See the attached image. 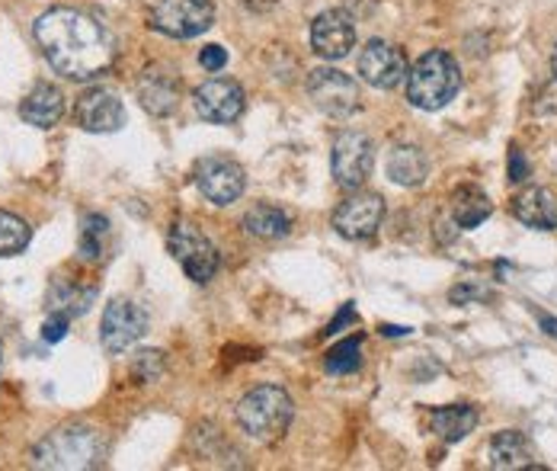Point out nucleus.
Returning <instances> with one entry per match:
<instances>
[{"instance_id":"1","label":"nucleus","mask_w":557,"mask_h":471,"mask_svg":"<svg viewBox=\"0 0 557 471\" xmlns=\"http://www.w3.org/2000/svg\"><path fill=\"white\" fill-rule=\"evenodd\" d=\"M33 36L49 64L71 80H94L115 59L110 29L74 7H55L42 13L33 26Z\"/></svg>"},{"instance_id":"2","label":"nucleus","mask_w":557,"mask_h":471,"mask_svg":"<svg viewBox=\"0 0 557 471\" xmlns=\"http://www.w3.org/2000/svg\"><path fill=\"white\" fill-rule=\"evenodd\" d=\"M107 439L100 430L74 423L52 430L36 449L33 466L36 469H100L107 462Z\"/></svg>"},{"instance_id":"3","label":"nucleus","mask_w":557,"mask_h":471,"mask_svg":"<svg viewBox=\"0 0 557 471\" xmlns=\"http://www.w3.org/2000/svg\"><path fill=\"white\" fill-rule=\"evenodd\" d=\"M458 90H461L458 61L451 59L448 52H443V49L426 52L423 59L407 71V100L417 110H426V113L443 110L446 103L455 100Z\"/></svg>"},{"instance_id":"4","label":"nucleus","mask_w":557,"mask_h":471,"mask_svg":"<svg viewBox=\"0 0 557 471\" xmlns=\"http://www.w3.org/2000/svg\"><path fill=\"white\" fill-rule=\"evenodd\" d=\"M295 417V405L285 388L278 385H257L237 405V423L257 443H276L288 433Z\"/></svg>"},{"instance_id":"5","label":"nucleus","mask_w":557,"mask_h":471,"mask_svg":"<svg viewBox=\"0 0 557 471\" xmlns=\"http://www.w3.org/2000/svg\"><path fill=\"white\" fill-rule=\"evenodd\" d=\"M168 247L173 253V260L183 267V273L193 280V283H209L219 267H222V257H219V247L202 235L193 222H173L168 235Z\"/></svg>"},{"instance_id":"6","label":"nucleus","mask_w":557,"mask_h":471,"mask_svg":"<svg viewBox=\"0 0 557 471\" xmlns=\"http://www.w3.org/2000/svg\"><path fill=\"white\" fill-rule=\"evenodd\" d=\"M215 23L212 0H158L151 7L148 26L168 39H196Z\"/></svg>"},{"instance_id":"7","label":"nucleus","mask_w":557,"mask_h":471,"mask_svg":"<svg viewBox=\"0 0 557 471\" xmlns=\"http://www.w3.org/2000/svg\"><path fill=\"white\" fill-rule=\"evenodd\" d=\"M331 168L339 189L356 193L366 179L372 177L375 168V145L362 132H343L336 135L334 151H331Z\"/></svg>"},{"instance_id":"8","label":"nucleus","mask_w":557,"mask_h":471,"mask_svg":"<svg viewBox=\"0 0 557 471\" xmlns=\"http://www.w3.org/2000/svg\"><path fill=\"white\" fill-rule=\"evenodd\" d=\"M308 94L314 100V107L321 113L334 119L352 116L359 110V84L346 74V71H336V67H318L308 74Z\"/></svg>"},{"instance_id":"9","label":"nucleus","mask_w":557,"mask_h":471,"mask_svg":"<svg viewBox=\"0 0 557 471\" xmlns=\"http://www.w3.org/2000/svg\"><path fill=\"white\" fill-rule=\"evenodd\" d=\"M148 334V314L128 301V298H112L103 311V324H100V340L110 354H125L128 347H135L141 337Z\"/></svg>"},{"instance_id":"10","label":"nucleus","mask_w":557,"mask_h":471,"mask_svg":"<svg viewBox=\"0 0 557 471\" xmlns=\"http://www.w3.org/2000/svg\"><path fill=\"white\" fill-rule=\"evenodd\" d=\"M385 222V199L379 193H352L334 212L336 235L346 240H366Z\"/></svg>"},{"instance_id":"11","label":"nucleus","mask_w":557,"mask_h":471,"mask_svg":"<svg viewBox=\"0 0 557 471\" xmlns=\"http://www.w3.org/2000/svg\"><path fill=\"white\" fill-rule=\"evenodd\" d=\"M196 186L199 193L212 202V206H231L240 199L247 177H244V168L231 158H202L199 168H196Z\"/></svg>"},{"instance_id":"12","label":"nucleus","mask_w":557,"mask_h":471,"mask_svg":"<svg viewBox=\"0 0 557 471\" xmlns=\"http://www.w3.org/2000/svg\"><path fill=\"white\" fill-rule=\"evenodd\" d=\"M193 100H196V113L206 122H215V125L237 122V119L244 116V107H247L244 87L237 80H231V77L206 80L202 87H196Z\"/></svg>"},{"instance_id":"13","label":"nucleus","mask_w":557,"mask_h":471,"mask_svg":"<svg viewBox=\"0 0 557 471\" xmlns=\"http://www.w3.org/2000/svg\"><path fill=\"white\" fill-rule=\"evenodd\" d=\"M359 77L375 90H394L407 80V59L397 46L385 39H372L359 52Z\"/></svg>"},{"instance_id":"14","label":"nucleus","mask_w":557,"mask_h":471,"mask_svg":"<svg viewBox=\"0 0 557 471\" xmlns=\"http://www.w3.org/2000/svg\"><path fill=\"white\" fill-rule=\"evenodd\" d=\"M74 122L84 132L110 135V132H119L125 125V107H122V100L112 90L94 87V90H84L77 97V103H74Z\"/></svg>"},{"instance_id":"15","label":"nucleus","mask_w":557,"mask_h":471,"mask_svg":"<svg viewBox=\"0 0 557 471\" xmlns=\"http://www.w3.org/2000/svg\"><path fill=\"white\" fill-rule=\"evenodd\" d=\"M356 46V20L346 10H324L311 23V49L327 61L346 59Z\"/></svg>"},{"instance_id":"16","label":"nucleus","mask_w":557,"mask_h":471,"mask_svg":"<svg viewBox=\"0 0 557 471\" xmlns=\"http://www.w3.org/2000/svg\"><path fill=\"white\" fill-rule=\"evenodd\" d=\"M138 100L151 116L164 119L170 113H176V107H180V80H176V74L164 64L148 67L138 77Z\"/></svg>"},{"instance_id":"17","label":"nucleus","mask_w":557,"mask_h":471,"mask_svg":"<svg viewBox=\"0 0 557 471\" xmlns=\"http://www.w3.org/2000/svg\"><path fill=\"white\" fill-rule=\"evenodd\" d=\"M509 209L529 228H539V232L557 228V199L555 193L545 189V186H529V189L516 193L512 202H509Z\"/></svg>"},{"instance_id":"18","label":"nucleus","mask_w":557,"mask_h":471,"mask_svg":"<svg viewBox=\"0 0 557 471\" xmlns=\"http://www.w3.org/2000/svg\"><path fill=\"white\" fill-rule=\"evenodd\" d=\"M491 466L497 471H519V469H542L535 462V449L525 433L519 430H503L491 439Z\"/></svg>"},{"instance_id":"19","label":"nucleus","mask_w":557,"mask_h":471,"mask_svg":"<svg viewBox=\"0 0 557 471\" xmlns=\"http://www.w3.org/2000/svg\"><path fill=\"white\" fill-rule=\"evenodd\" d=\"M20 116H23V122L36 125V128H52V125H58L61 116H64V97H61V90H58L55 84H46V80L36 84L23 97Z\"/></svg>"},{"instance_id":"20","label":"nucleus","mask_w":557,"mask_h":471,"mask_svg":"<svg viewBox=\"0 0 557 471\" xmlns=\"http://www.w3.org/2000/svg\"><path fill=\"white\" fill-rule=\"evenodd\" d=\"M430 174V158L417 145H397L388 158V177L397 186H420Z\"/></svg>"},{"instance_id":"21","label":"nucleus","mask_w":557,"mask_h":471,"mask_svg":"<svg viewBox=\"0 0 557 471\" xmlns=\"http://www.w3.org/2000/svg\"><path fill=\"white\" fill-rule=\"evenodd\" d=\"M491 212H494V206H491V199H487L478 186H461V189H455V196H451V219H455L458 228L471 232V228H478L481 222H487Z\"/></svg>"},{"instance_id":"22","label":"nucleus","mask_w":557,"mask_h":471,"mask_svg":"<svg viewBox=\"0 0 557 471\" xmlns=\"http://www.w3.org/2000/svg\"><path fill=\"white\" fill-rule=\"evenodd\" d=\"M244 232L260 240H278L292 232V219L288 212H282L278 206H253L247 215H244Z\"/></svg>"},{"instance_id":"23","label":"nucleus","mask_w":557,"mask_h":471,"mask_svg":"<svg viewBox=\"0 0 557 471\" xmlns=\"http://www.w3.org/2000/svg\"><path fill=\"white\" fill-rule=\"evenodd\" d=\"M433 430L446 439V443H458L465 439L474 426H478V411L471 405H451V408H436L430 413Z\"/></svg>"},{"instance_id":"24","label":"nucleus","mask_w":557,"mask_h":471,"mask_svg":"<svg viewBox=\"0 0 557 471\" xmlns=\"http://www.w3.org/2000/svg\"><path fill=\"white\" fill-rule=\"evenodd\" d=\"M107 237H110V222L107 215H84L81 222V240H77V257L84 263H100L103 253H107Z\"/></svg>"},{"instance_id":"25","label":"nucleus","mask_w":557,"mask_h":471,"mask_svg":"<svg viewBox=\"0 0 557 471\" xmlns=\"http://www.w3.org/2000/svg\"><path fill=\"white\" fill-rule=\"evenodd\" d=\"M90 301H94V289H77V286H71V283H64V280H55L52 283V293H49V305H52V311H61V314H67V318H74V314H84L87 308H90Z\"/></svg>"},{"instance_id":"26","label":"nucleus","mask_w":557,"mask_h":471,"mask_svg":"<svg viewBox=\"0 0 557 471\" xmlns=\"http://www.w3.org/2000/svg\"><path fill=\"white\" fill-rule=\"evenodd\" d=\"M29 225L13 215V212H0V257H16L29 247Z\"/></svg>"},{"instance_id":"27","label":"nucleus","mask_w":557,"mask_h":471,"mask_svg":"<svg viewBox=\"0 0 557 471\" xmlns=\"http://www.w3.org/2000/svg\"><path fill=\"white\" fill-rule=\"evenodd\" d=\"M359 362H362V340L359 337H349V340H343V344H336L334 350L327 354V372H334V375H349V372H356L359 369Z\"/></svg>"},{"instance_id":"28","label":"nucleus","mask_w":557,"mask_h":471,"mask_svg":"<svg viewBox=\"0 0 557 471\" xmlns=\"http://www.w3.org/2000/svg\"><path fill=\"white\" fill-rule=\"evenodd\" d=\"M161 372H164V354H158V350L138 354V359H135V375H138L141 382H158Z\"/></svg>"},{"instance_id":"29","label":"nucleus","mask_w":557,"mask_h":471,"mask_svg":"<svg viewBox=\"0 0 557 471\" xmlns=\"http://www.w3.org/2000/svg\"><path fill=\"white\" fill-rule=\"evenodd\" d=\"M529 177H532V164H529L525 151L519 145H512L509 148V183H525Z\"/></svg>"},{"instance_id":"30","label":"nucleus","mask_w":557,"mask_h":471,"mask_svg":"<svg viewBox=\"0 0 557 471\" xmlns=\"http://www.w3.org/2000/svg\"><path fill=\"white\" fill-rule=\"evenodd\" d=\"M67 324H71V318H67V314L52 311V314H49V321L42 324V340H46V344H58V340H64Z\"/></svg>"},{"instance_id":"31","label":"nucleus","mask_w":557,"mask_h":471,"mask_svg":"<svg viewBox=\"0 0 557 471\" xmlns=\"http://www.w3.org/2000/svg\"><path fill=\"white\" fill-rule=\"evenodd\" d=\"M199 64H202L206 71H212V74H219L224 64H227V52H224L222 46H206V49L199 52Z\"/></svg>"},{"instance_id":"32","label":"nucleus","mask_w":557,"mask_h":471,"mask_svg":"<svg viewBox=\"0 0 557 471\" xmlns=\"http://www.w3.org/2000/svg\"><path fill=\"white\" fill-rule=\"evenodd\" d=\"M356 321H359V318H356V311H352V305H343V308H339V314H336L334 321L327 324V331H324V337H331V334H339V331H343L346 324H356Z\"/></svg>"},{"instance_id":"33","label":"nucleus","mask_w":557,"mask_h":471,"mask_svg":"<svg viewBox=\"0 0 557 471\" xmlns=\"http://www.w3.org/2000/svg\"><path fill=\"white\" fill-rule=\"evenodd\" d=\"M481 289H471V286H458V289H451V293H448V298H451V301H458V305H465V301H468V298H481Z\"/></svg>"},{"instance_id":"34","label":"nucleus","mask_w":557,"mask_h":471,"mask_svg":"<svg viewBox=\"0 0 557 471\" xmlns=\"http://www.w3.org/2000/svg\"><path fill=\"white\" fill-rule=\"evenodd\" d=\"M382 334H388V337H404V334H410V327H394V324H382Z\"/></svg>"},{"instance_id":"35","label":"nucleus","mask_w":557,"mask_h":471,"mask_svg":"<svg viewBox=\"0 0 557 471\" xmlns=\"http://www.w3.org/2000/svg\"><path fill=\"white\" fill-rule=\"evenodd\" d=\"M542 327H545V331H548L552 337H557V321H555V318H548V314H542Z\"/></svg>"},{"instance_id":"36","label":"nucleus","mask_w":557,"mask_h":471,"mask_svg":"<svg viewBox=\"0 0 557 471\" xmlns=\"http://www.w3.org/2000/svg\"><path fill=\"white\" fill-rule=\"evenodd\" d=\"M552 71H555V77H557V46H555V52H552Z\"/></svg>"},{"instance_id":"37","label":"nucleus","mask_w":557,"mask_h":471,"mask_svg":"<svg viewBox=\"0 0 557 471\" xmlns=\"http://www.w3.org/2000/svg\"><path fill=\"white\" fill-rule=\"evenodd\" d=\"M0 365H3V344H0Z\"/></svg>"}]
</instances>
